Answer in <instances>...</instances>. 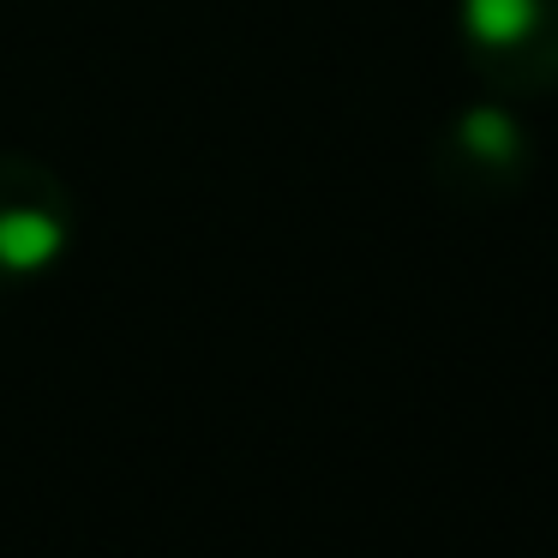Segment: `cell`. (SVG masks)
Returning a JSON list of instances; mask_svg holds the SVG:
<instances>
[{"label":"cell","instance_id":"6da1fadb","mask_svg":"<svg viewBox=\"0 0 558 558\" xmlns=\"http://www.w3.org/2000/svg\"><path fill=\"white\" fill-rule=\"evenodd\" d=\"M78 241V205L49 162L0 150V289L43 282Z\"/></svg>","mask_w":558,"mask_h":558},{"label":"cell","instance_id":"7a4b0ae2","mask_svg":"<svg viewBox=\"0 0 558 558\" xmlns=\"http://www.w3.org/2000/svg\"><path fill=\"white\" fill-rule=\"evenodd\" d=\"M462 49L498 97L558 90V0H462Z\"/></svg>","mask_w":558,"mask_h":558},{"label":"cell","instance_id":"3957f363","mask_svg":"<svg viewBox=\"0 0 558 558\" xmlns=\"http://www.w3.org/2000/svg\"><path fill=\"white\" fill-rule=\"evenodd\" d=\"M534 169V133L510 102H469L433 145V181L457 205H498Z\"/></svg>","mask_w":558,"mask_h":558}]
</instances>
